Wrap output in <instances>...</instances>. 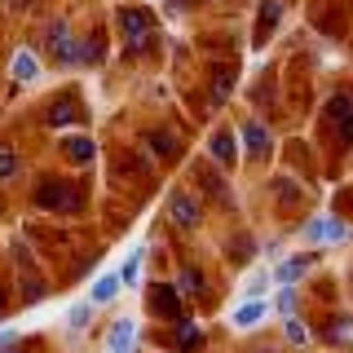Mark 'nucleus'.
Segmentation results:
<instances>
[{
    "label": "nucleus",
    "instance_id": "nucleus-1",
    "mask_svg": "<svg viewBox=\"0 0 353 353\" xmlns=\"http://www.w3.org/2000/svg\"><path fill=\"white\" fill-rule=\"evenodd\" d=\"M36 208L71 216V212H80V190H75L71 181H40V190H36Z\"/></svg>",
    "mask_w": 353,
    "mask_h": 353
},
{
    "label": "nucleus",
    "instance_id": "nucleus-2",
    "mask_svg": "<svg viewBox=\"0 0 353 353\" xmlns=\"http://www.w3.org/2000/svg\"><path fill=\"white\" fill-rule=\"evenodd\" d=\"M119 31H124V44L132 53H141L150 44V9H119Z\"/></svg>",
    "mask_w": 353,
    "mask_h": 353
},
{
    "label": "nucleus",
    "instance_id": "nucleus-3",
    "mask_svg": "<svg viewBox=\"0 0 353 353\" xmlns=\"http://www.w3.org/2000/svg\"><path fill=\"white\" fill-rule=\"evenodd\" d=\"M146 305H150V314H159V318H181L185 309H181V292L168 283H150L146 287Z\"/></svg>",
    "mask_w": 353,
    "mask_h": 353
},
{
    "label": "nucleus",
    "instance_id": "nucleus-4",
    "mask_svg": "<svg viewBox=\"0 0 353 353\" xmlns=\"http://www.w3.org/2000/svg\"><path fill=\"white\" fill-rule=\"evenodd\" d=\"M168 216H172V225H181V230H194L199 221H203V203H199L194 194L176 190V194L168 199Z\"/></svg>",
    "mask_w": 353,
    "mask_h": 353
},
{
    "label": "nucleus",
    "instance_id": "nucleus-5",
    "mask_svg": "<svg viewBox=\"0 0 353 353\" xmlns=\"http://www.w3.org/2000/svg\"><path fill=\"white\" fill-rule=\"evenodd\" d=\"M305 239L309 243H345L349 239V225L340 216H314L305 225Z\"/></svg>",
    "mask_w": 353,
    "mask_h": 353
},
{
    "label": "nucleus",
    "instance_id": "nucleus-6",
    "mask_svg": "<svg viewBox=\"0 0 353 353\" xmlns=\"http://www.w3.org/2000/svg\"><path fill=\"white\" fill-rule=\"evenodd\" d=\"M132 345H137V323H132V318H119V323L106 331V353H132Z\"/></svg>",
    "mask_w": 353,
    "mask_h": 353
},
{
    "label": "nucleus",
    "instance_id": "nucleus-7",
    "mask_svg": "<svg viewBox=\"0 0 353 353\" xmlns=\"http://www.w3.org/2000/svg\"><path fill=\"white\" fill-rule=\"evenodd\" d=\"M75 119H80V102H75L71 93H62L58 102L49 106V115H44V124H49V128H66V124H75Z\"/></svg>",
    "mask_w": 353,
    "mask_h": 353
},
{
    "label": "nucleus",
    "instance_id": "nucleus-8",
    "mask_svg": "<svg viewBox=\"0 0 353 353\" xmlns=\"http://www.w3.org/2000/svg\"><path fill=\"white\" fill-rule=\"evenodd\" d=\"M62 154H66L71 163H80V168H84V163H93V159H97V141L75 132V137H66V141H62Z\"/></svg>",
    "mask_w": 353,
    "mask_h": 353
},
{
    "label": "nucleus",
    "instance_id": "nucleus-9",
    "mask_svg": "<svg viewBox=\"0 0 353 353\" xmlns=\"http://www.w3.org/2000/svg\"><path fill=\"white\" fill-rule=\"evenodd\" d=\"M243 146H248L252 154H270L274 150V137H270V128L256 124V119H248L243 124Z\"/></svg>",
    "mask_w": 353,
    "mask_h": 353
},
{
    "label": "nucleus",
    "instance_id": "nucleus-10",
    "mask_svg": "<svg viewBox=\"0 0 353 353\" xmlns=\"http://www.w3.org/2000/svg\"><path fill=\"white\" fill-rule=\"evenodd\" d=\"M14 80L18 84H36L40 80V62H36V53H31V49H18L14 53Z\"/></svg>",
    "mask_w": 353,
    "mask_h": 353
},
{
    "label": "nucleus",
    "instance_id": "nucleus-11",
    "mask_svg": "<svg viewBox=\"0 0 353 353\" xmlns=\"http://www.w3.org/2000/svg\"><path fill=\"white\" fill-rule=\"evenodd\" d=\"M146 146H150L154 154H159V159H176V150H181V146H176V137H172L168 128H150V132H146Z\"/></svg>",
    "mask_w": 353,
    "mask_h": 353
},
{
    "label": "nucleus",
    "instance_id": "nucleus-12",
    "mask_svg": "<svg viewBox=\"0 0 353 353\" xmlns=\"http://www.w3.org/2000/svg\"><path fill=\"white\" fill-rule=\"evenodd\" d=\"M265 314H270V305H265V301H248V305L234 309V327H243V331H248V327H261Z\"/></svg>",
    "mask_w": 353,
    "mask_h": 353
},
{
    "label": "nucleus",
    "instance_id": "nucleus-13",
    "mask_svg": "<svg viewBox=\"0 0 353 353\" xmlns=\"http://www.w3.org/2000/svg\"><path fill=\"white\" fill-rule=\"evenodd\" d=\"M119 287H124V279H119V274H102V279L93 283V296H88V301L93 305H110L119 296Z\"/></svg>",
    "mask_w": 353,
    "mask_h": 353
},
{
    "label": "nucleus",
    "instance_id": "nucleus-14",
    "mask_svg": "<svg viewBox=\"0 0 353 353\" xmlns=\"http://www.w3.org/2000/svg\"><path fill=\"white\" fill-rule=\"evenodd\" d=\"M279 18H283V5H274V0H265L261 5V27H256V44L270 40V31L279 27Z\"/></svg>",
    "mask_w": 353,
    "mask_h": 353
},
{
    "label": "nucleus",
    "instance_id": "nucleus-15",
    "mask_svg": "<svg viewBox=\"0 0 353 353\" xmlns=\"http://www.w3.org/2000/svg\"><path fill=\"white\" fill-rule=\"evenodd\" d=\"M314 261H318V256H287V261L279 265V283H296Z\"/></svg>",
    "mask_w": 353,
    "mask_h": 353
},
{
    "label": "nucleus",
    "instance_id": "nucleus-16",
    "mask_svg": "<svg viewBox=\"0 0 353 353\" xmlns=\"http://www.w3.org/2000/svg\"><path fill=\"white\" fill-rule=\"evenodd\" d=\"M176 292L181 296H203V274H199L194 265H185V270L176 274Z\"/></svg>",
    "mask_w": 353,
    "mask_h": 353
},
{
    "label": "nucleus",
    "instance_id": "nucleus-17",
    "mask_svg": "<svg viewBox=\"0 0 353 353\" xmlns=\"http://www.w3.org/2000/svg\"><path fill=\"white\" fill-rule=\"evenodd\" d=\"M208 150H212V159H216V163H234V137H230V132H212Z\"/></svg>",
    "mask_w": 353,
    "mask_h": 353
},
{
    "label": "nucleus",
    "instance_id": "nucleus-18",
    "mask_svg": "<svg viewBox=\"0 0 353 353\" xmlns=\"http://www.w3.org/2000/svg\"><path fill=\"white\" fill-rule=\"evenodd\" d=\"M353 115V97L349 93H331L327 97V119L331 124H340V119H349Z\"/></svg>",
    "mask_w": 353,
    "mask_h": 353
},
{
    "label": "nucleus",
    "instance_id": "nucleus-19",
    "mask_svg": "<svg viewBox=\"0 0 353 353\" xmlns=\"http://www.w3.org/2000/svg\"><path fill=\"white\" fill-rule=\"evenodd\" d=\"M199 345H203V331H199L194 323H176V349H199Z\"/></svg>",
    "mask_w": 353,
    "mask_h": 353
},
{
    "label": "nucleus",
    "instance_id": "nucleus-20",
    "mask_svg": "<svg viewBox=\"0 0 353 353\" xmlns=\"http://www.w3.org/2000/svg\"><path fill=\"white\" fill-rule=\"evenodd\" d=\"M283 336H287V345H309V331H305V323H301V318H287Z\"/></svg>",
    "mask_w": 353,
    "mask_h": 353
},
{
    "label": "nucleus",
    "instance_id": "nucleus-21",
    "mask_svg": "<svg viewBox=\"0 0 353 353\" xmlns=\"http://www.w3.org/2000/svg\"><path fill=\"white\" fill-rule=\"evenodd\" d=\"M88 318H93V301H88V305H75L71 314H66V323H71V331H84Z\"/></svg>",
    "mask_w": 353,
    "mask_h": 353
},
{
    "label": "nucleus",
    "instance_id": "nucleus-22",
    "mask_svg": "<svg viewBox=\"0 0 353 353\" xmlns=\"http://www.w3.org/2000/svg\"><path fill=\"white\" fill-rule=\"evenodd\" d=\"M265 287H270V274H252V279H248V287H243V292H248V301H261V296H265Z\"/></svg>",
    "mask_w": 353,
    "mask_h": 353
},
{
    "label": "nucleus",
    "instance_id": "nucleus-23",
    "mask_svg": "<svg viewBox=\"0 0 353 353\" xmlns=\"http://www.w3.org/2000/svg\"><path fill=\"white\" fill-rule=\"evenodd\" d=\"M296 305H301V296H296L292 287H287V292H279V305H274V309H279L283 318H296Z\"/></svg>",
    "mask_w": 353,
    "mask_h": 353
},
{
    "label": "nucleus",
    "instance_id": "nucleus-24",
    "mask_svg": "<svg viewBox=\"0 0 353 353\" xmlns=\"http://www.w3.org/2000/svg\"><path fill=\"white\" fill-rule=\"evenodd\" d=\"M119 279H124V283H137L141 279V252H132V256H128V265H124V274H119Z\"/></svg>",
    "mask_w": 353,
    "mask_h": 353
},
{
    "label": "nucleus",
    "instance_id": "nucleus-25",
    "mask_svg": "<svg viewBox=\"0 0 353 353\" xmlns=\"http://www.w3.org/2000/svg\"><path fill=\"white\" fill-rule=\"evenodd\" d=\"M18 154H0V181H9V176H18Z\"/></svg>",
    "mask_w": 353,
    "mask_h": 353
},
{
    "label": "nucleus",
    "instance_id": "nucleus-26",
    "mask_svg": "<svg viewBox=\"0 0 353 353\" xmlns=\"http://www.w3.org/2000/svg\"><path fill=\"white\" fill-rule=\"evenodd\" d=\"M340 146H353V115L340 119Z\"/></svg>",
    "mask_w": 353,
    "mask_h": 353
},
{
    "label": "nucleus",
    "instance_id": "nucleus-27",
    "mask_svg": "<svg viewBox=\"0 0 353 353\" xmlns=\"http://www.w3.org/2000/svg\"><path fill=\"white\" fill-rule=\"evenodd\" d=\"M18 345V331L14 327H9V331H0V353H5V349H14Z\"/></svg>",
    "mask_w": 353,
    "mask_h": 353
},
{
    "label": "nucleus",
    "instance_id": "nucleus-28",
    "mask_svg": "<svg viewBox=\"0 0 353 353\" xmlns=\"http://www.w3.org/2000/svg\"><path fill=\"white\" fill-rule=\"evenodd\" d=\"M5 301H9V296H5V287H0V309H5Z\"/></svg>",
    "mask_w": 353,
    "mask_h": 353
},
{
    "label": "nucleus",
    "instance_id": "nucleus-29",
    "mask_svg": "<svg viewBox=\"0 0 353 353\" xmlns=\"http://www.w3.org/2000/svg\"><path fill=\"white\" fill-rule=\"evenodd\" d=\"M9 353H22V349H9Z\"/></svg>",
    "mask_w": 353,
    "mask_h": 353
}]
</instances>
